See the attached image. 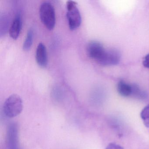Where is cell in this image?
Returning <instances> with one entry per match:
<instances>
[{
  "instance_id": "obj_1",
  "label": "cell",
  "mask_w": 149,
  "mask_h": 149,
  "mask_svg": "<svg viewBox=\"0 0 149 149\" xmlns=\"http://www.w3.org/2000/svg\"><path fill=\"white\" fill-rule=\"evenodd\" d=\"M23 102L21 97L16 94L11 95L5 101L3 111L8 118H13L19 115L23 110Z\"/></svg>"
},
{
  "instance_id": "obj_2",
  "label": "cell",
  "mask_w": 149,
  "mask_h": 149,
  "mask_svg": "<svg viewBox=\"0 0 149 149\" xmlns=\"http://www.w3.org/2000/svg\"><path fill=\"white\" fill-rule=\"evenodd\" d=\"M40 16L42 22L48 29H54L56 23L55 11L51 3L44 2L41 5Z\"/></svg>"
},
{
  "instance_id": "obj_3",
  "label": "cell",
  "mask_w": 149,
  "mask_h": 149,
  "mask_svg": "<svg viewBox=\"0 0 149 149\" xmlns=\"http://www.w3.org/2000/svg\"><path fill=\"white\" fill-rule=\"evenodd\" d=\"M77 5V3L73 1L67 2V18L69 27L71 30L78 28L81 22V16Z\"/></svg>"
},
{
  "instance_id": "obj_4",
  "label": "cell",
  "mask_w": 149,
  "mask_h": 149,
  "mask_svg": "<svg viewBox=\"0 0 149 149\" xmlns=\"http://www.w3.org/2000/svg\"><path fill=\"white\" fill-rule=\"evenodd\" d=\"M106 50L100 42L95 41L90 42L87 47L88 56L97 63L102 58Z\"/></svg>"
},
{
  "instance_id": "obj_5",
  "label": "cell",
  "mask_w": 149,
  "mask_h": 149,
  "mask_svg": "<svg viewBox=\"0 0 149 149\" xmlns=\"http://www.w3.org/2000/svg\"><path fill=\"white\" fill-rule=\"evenodd\" d=\"M120 57L118 50L114 49H107L98 63L103 66L116 65L120 61Z\"/></svg>"
},
{
  "instance_id": "obj_6",
  "label": "cell",
  "mask_w": 149,
  "mask_h": 149,
  "mask_svg": "<svg viewBox=\"0 0 149 149\" xmlns=\"http://www.w3.org/2000/svg\"><path fill=\"white\" fill-rule=\"evenodd\" d=\"M36 59L37 64L41 68H45L47 66L48 61L47 48L42 43H39L37 46Z\"/></svg>"
},
{
  "instance_id": "obj_7",
  "label": "cell",
  "mask_w": 149,
  "mask_h": 149,
  "mask_svg": "<svg viewBox=\"0 0 149 149\" xmlns=\"http://www.w3.org/2000/svg\"><path fill=\"white\" fill-rule=\"evenodd\" d=\"M8 142L9 149H19L18 147V130L15 124H11L8 128Z\"/></svg>"
},
{
  "instance_id": "obj_8",
  "label": "cell",
  "mask_w": 149,
  "mask_h": 149,
  "mask_svg": "<svg viewBox=\"0 0 149 149\" xmlns=\"http://www.w3.org/2000/svg\"><path fill=\"white\" fill-rule=\"evenodd\" d=\"M22 19L19 15H16L12 22L9 29L10 37L14 40L18 39L22 28Z\"/></svg>"
},
{
  "instance_id": "obj_9",
  "label": "cell",
  "mask_w": 149,
  "mask_h": 149,
  "mask_svg": "<svg viewBox=\"0 0 149 149\" xmlns=\"http://www.w3.org/2000/svg\"><path fill=\"white\" fill-rule=\"evenodd\" d=\"M117 91L122 96L128 97L132 94V86L123 81H120L117 84Z\"/></svg>"
},
{
  "instance_id": "obj_10",
  "label": "cell",
  "mask_w": 149,
  "mask_h": 149,
  "mask_svg": "<svg viewBox=\"0 0 149 149\" xmlns=\"http://www.w3.org/2000/svg\"><path fill=\"white\" fill-rule=\"evenodd\" d=\"M33 31L32 29H29L28 32L26 40L23 44V49L25 51L29 50L32 47L33 40Z\"/></svg>"
},
{
  "instance_id": "obj_11",
  "label": "cell",
  "mask_w": 149,
  "mask_h": 149,
  "mask_svg": "<svg viewBox=\"0 0 149 149\" xmlns=\"http://www.w3.org/2000/svg\"><path fill=\"white\" fill-rule=\"evenodd\" d=\"M140 116L146 127L149 128V104L142 110L140 113Z\"/></svg>"
},
{
  "instance_id": "obj_12",
  "label": "cell",
  "mask_w": 149,
  "mask_h": 149,
  "mask_svg": "<svg viewBox=\"0 0 149 149\" xmlns=\"http://www.w3.org/2000/svg\"><path fill=\"white\" fill-rule=\"evenodd\" d=\"M132 94L135 96L140 98H143L145 96V95L144 94L143 92H142L140 89L139 88L138 86L136 84L132 85Z\"/></svg>"
},
{
  "instance_id": "obj_13",
  "label": "cell",
  "mask_w": 149,
  "mask_h": 149,
  "mask_svg": "<svg viewBox=\"0 0 149 149\" xmlns=\"http://www.w3.org/2000/svg\"><path fill=\"white\" fill-rule=\"evenodd\" d=\"M105 149H124L122 146L114 143L109 144Z\"/></svg>"
},
{
  "instance_id": "obj_14",
  "label": "cell",
  "mask_w": 149,
  "mask_h": 149,
  "mask_svg": "<svg viewBox=\"0 0 149 149\" xmlns=\"http://www.w3.org/2000/svg\"><path fill=\"white\" fill-rule=\"evenodd\" d=\"M143 64L145 68H149V54L146 55L144 58Z\"/></svg>"
}]
</instances>
